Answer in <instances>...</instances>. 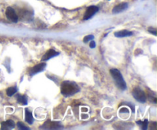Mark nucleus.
Masks as SVG:
<instances>
[{"label":"nucleus","instance_id":"19","mask_svg":"<svg viewBox=\"0 0 157 130\" xmlns=\"http://www.w3.org/2000/svg\"><path fill=\"white\" fill-rule=\"evenodd\" d=\"M90 47H91V48H94V47H96V43H95L94 41H93V40L90 42Z\"/></svg>","mask_w":157,"mask_h":130},{"label":"nucleus","instance_id":"2","mask_svg":"<svg viewBox=\"0 0 157 130\" xmlns=\"http://www.w3.org/2000/svg\"><path fill=\"white\" fill-rule=\"evenodd\" d=\"M110 74L113 76V80L116 82V84L117 85V87L122 90H126V88H127V84H126L125 80H124L121 72L117 69L113 68L110 70Z\"/></svg>","mask_w":157,"mask_h":130},{"label":"nucleus","instance_id":"6","mask_svg":"<svg viewBox=\"0 0 157 130\" xmlns=\"http://www.w3.org/2000/svg\"><path fill=\"white\" fill-rule=\"evenodd\" d=\"M98 10H99V8L95 6H91L87 8L85 12V14L84 15V20L90 19V18H92L98 12Z\"/></svg>","mask_w":157,"mask_h":130},{"label":"nucleus","instance_id":"7","mask_svg":"<svg viewBox=\"0 0 157 130\" xmlns=\"http://www.w3.org/2000/svg\"><path fill=\"white\" fill-rule=\"evenodd\" d=\"M45 63H41V64H37V65L34 66V67L31 69L30 71H29V73H30L31 76H32V75L34 74H36V73H39V72L43 71V70H44V68H45Z\"/></svg>","mask_w":157,"mask_h":130},{"label":"nucleus","instance_id":"13","mask_svg":"<svg viewBox=\"0 0 157 130\" xmlns=\"http://www.w3.org/2000/svg\"><path fill=\"white\" fill-rule=\"evenodd\" d=\"M16 99L18 103L21 104V105H27L28 103L27 97H26L25 95H22V96H21V95H17Z\"/></svg>","mask_w":157,"mask_h":130},{"label":"nucleus","instance_id":"17","mask_svg":"<svg viewBox=\"0 0 157 130\" xmlns=\"http://www.w3.org/2000/svg\"><path fill=\"white\" fill-rule=\"evenodd\" d=\"M94 38V35H87V36L84 37V40H83V41H84V43H87L89 41H92V40Z\"/></svg>","mask_w":157,"mask_h":130},{"label":"nucleus","instance_id":"12","mask_svg":"<svg viewBox=\"0 0 157 130\" xmlns=\"http://www.w3.org/2000/svg\"><path fill=\"white\" fill-rule=\"evenodd\" d=\"M25 121L28 123L30 124V125H32L34 122V119L33 116H32V113H31L30 110L28 108L25 109Z\"/></svg>","mask_w":157,"mask_h":130},{"label":"nucleus","instance_id":"8","mask_svg":"<svg viewBox=\"0 0 157 130\" xmlns=\"http://www.w3.org/2000/svg\"><path fill=\"white\" fill-rule=\"evenodd\" d=\"M15 122H13L12 120H7L6 122H2L1 125V129H4V130H9V129H12V128H15Z\"/></svg>","mask_w":157,"mask_h":130},{"label":"nucleus","instance_id":"15","mask_svg":"<svg viewBox=\"0 0 157 130\" xmlns=\"http://www.w3.org/2000/svg\"><path fill=\"white\" fill-rule=\"evenodd\" d=\"M136 123L139 124V125H140L141 126H142L143 129H147V126H148V121H147V119H145L144 122H141V121H137V122H136Z\"/></svg>","mask_w":157,"mask_h":130},{"label":"nucleus","instance_id":"9","mask_svg":"<svg viewBox=\"0 0 157 130\" xmlns=\"http://www.w3.org/2000/svg\"><path fill=\"white\" fill-rule=\"evenodd\" d=\"M127 7H128V4H127V2L120 3V4H118L117 6H116L114 8H113V14L120 13V12H123V11H124L125 9H127Z\"/></svg>","mask_w":157,"mask_h":130},{"label":"nucleus","instance_id":"5","mask_svg":"<svg viewBox=\"0 0 157 130\" xmlns=\"http://www.w3.org/2000/svg\"><path fill=\"white\" fill-rule=\"evenodd\" d=\"M61 128V125L59 122H52L50 120L45 122L40 127V128H41V129H58V128Z\"/></svg>","mask_w":157,"mask_h":130},{"label":"nucleus","instance_id":"16","mask_svg":"<svg viewBox=\"0 0 157 130\" xmlns=\"http://www.w3.org/2000/svg\"><path fill=\"white\" fill-rule=\"evenodd\" d=\"M17 126H18V128H19V129H23V130L29 129V128L26 127L25 125H24V123H22V122H18V123H17Z\"/></svg>","mask_w":157,"mask_h":130},{"label":"nucleus","instance_id":"11","mask_svg":"<svg viewBox=\"0 0 157 130\" xmlns=\"http://www.w3.org/2000/svg\"><path fill=\"white\" fill-rule=\"evenodd\" d=\"M133 35V32H129V31L127 30H122L119 31V32H117L114 33V35L117 38H124V37H128L131 36Z\"/></svg>","mask_w":157,"mask_h":130},{"label":"nucleus","instance_id":"14","mask_svg":"<svg viewBox=\"0 0 157 130\" xmlns=\"http://www.w3.org/2000/svg\"><path fill=\"white\" fill-rule=\"evenodd\" d=\"M16 92H17V87H9V88L6 90V94H7V96H12V95L15 94Z\"/></svg>","mask_w":157,"mask_h":130},{"label":"nucleus","instance_id":"20","mask_svg":"<svg viewBox=\"0 0 157 130\" xmlns=\"http://www.w3.org/2000/svg\"><path fill=\"white\" fill-rule=\"evenodd\" d=\"M120 112H121V113H122V112H124V113H128V110H127V108H123L120 110Z\"/></svg>","mask_w":157,"mask_h":130},{"label":"nucleus","instance_id":"18","mask_svg":"<svg viewBox=\"0 0 157 130\" xmlns=\"http://www.w3.org/2000/svg\"><path fill=\"white\" fill-rule=\"evenodd\" d=\"M148 31H149V32L152 33L153 35H156V29L154 28H149Z\"/></svg>","mask_w":157,"mask_h":130},{"label":"nucleus","instance_id":"1","mask_svg":"<svg viewBox=\"0 0 157 130\" xmlns=\"http://www.w3.org/2000/svg\"><path fill=\"white\" fill-rule=\"evenodd\" d=\"M79 91V87L75 83L64 81L61 85V93L65 96H70Z\"/></svg>","mask_w":157,"mask_h":130},{"label":"nucleus","instance_id":"3","mask_svg":"<svg viewBox=\"0 0 157 130\" xmlns=\"http://www.w3.org/2000/svg\"><path fill=\"white\" fill-rule=\"evenodd\" d=\"M132 94H133V96L136 99L137 101L139 102H146V94H145V92L143 90H141L140 88L139 87H136V88L133 89V92H132Z\"/></svg>","mask_w":157,"mask_h":130},{"label":"nucleus","instance_id":"10","mask_svg":"<svg viewBox=\"0 0 157 130\" xmlns=\"http://www.w3.org/2000/svg\"><path fill=\"white\" fill-rule=\"evenodd\" d=\"M59 54V53L57 51H55L53 49H50V50H48L45 54H44V56L42 57V61H48V60L51 59L52 58H54V57L57 56V55Z\"/></svg>","mask_w":157,"mask_h":130},{"label":"nucleus","instance_id":"4","mask_svg":"<svg viewBox=\"0 0 157 130\" xmlns=\"http://www.w3.org/2000/svg\"><path fill=\"white\" fill-rule=\"evenodd\" d=\"M6 15L8 19L13 23H16L18 20V17L15 11L12 7H8L6 10Z\"/></svg>","mask_w":157,"mask_h":130}]
</instances>
